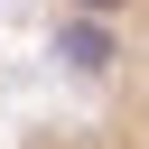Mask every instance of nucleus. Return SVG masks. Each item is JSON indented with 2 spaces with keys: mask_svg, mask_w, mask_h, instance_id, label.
Instances as JSON below:
<instances>
[{
  "mask_svg": "<svg viewBox=\"0 0 149 149\" xmlns=\"http://www.w3.org/2000/svg\"><path fill=\"white\" fill-rule=\"evenodd\" d=\"M56 112L19 149H149V0H56Z\"/></svg>",
  "mask_w": 149,
  "mask_h": 149,
  "instance_id": "f257e3e1",
  "label": "nucleus"
}]
</instances>
